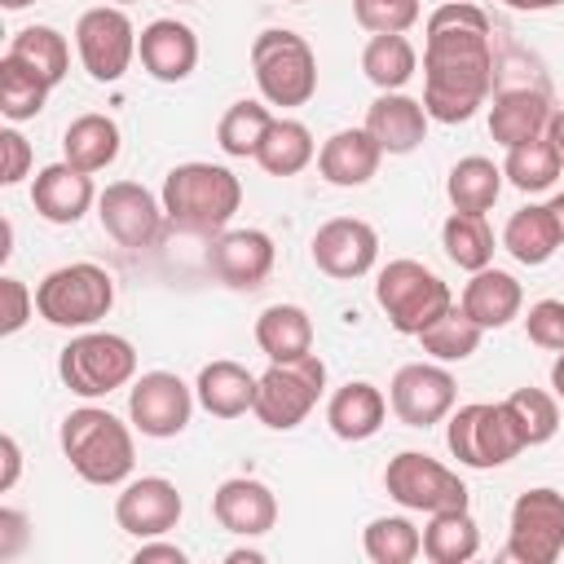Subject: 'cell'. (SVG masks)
Returning <instances> with one entry per match:
<instances>
[{
	"label": "cell",
	"instance_id": "35",
	"mask_svg": "<svg viewBox=\"0 0 564 564\" xmlns=\"http://www.w3.org/2000/svg\"><path fill=\"white\" fill-rule=\"evenodd\" d=\"M419 344H423V352L432 357V361H467L476 348H480V339H485V326H476L467 313H463V304H449L432 326H423L419 335H414Z\"/></svg>",
	"mask_w": 564,
	"mask_h": 564
},
{
	"label": "cell",
	"instance_id": "43",
	"mask_svg": "<svg viewBox=\"0 0 564 564\" xmlns=\"http://www.w3.org/2000/svg\"><path fill=\"white\" fill-rule=\"evenodd\" d=\"M352 18L370 35H405L419 22V0H352Z\"/></svg>",
	"mask_w": 564,
	"mask_h": 564
},
{
	"label": "cell",
	"instance_id": "27",
	"mask_svg": "<svg viewBox=\"0 0 564 564\" xmlns=\"http://www.w3.org/2000/svg\"><path fill=\"white\" fill-rule=\"evenodd\" d=\"M383 419H388V397L366 379H348L326 401V423L339 441H370L383 427Z\"/></svg>",
	"mask_w": 564,
	"mask_h": 564
},
{
	"label": "cell",
	"instance_id": "6",
	"mask_svg": "<svg viewBox=\"0 0 564 564\" xmlns=\"http://www.w3.org/2000/svg\"><path fill=\"white\" fill-rule=\"evenodd\" d=\"M375 300L388 317V326L397 335H419L423 326H432L449 304V286L441 282V273H432L423 260H388L375 278Z\"/></svg>",
	"mask_w": 564,
	"mask_h": 564
},
{
	"label": "cell",
	"instance_id": "10",
	"mask_svg": "<svg viewBox=\"0 0 564 564\" xmlns=\"http://www.w3.org/2000/svg\"><path fill=\"white\" fill-rule=\"evenodd\" d=\"M502 555L516 564H555L564 555V494L560 489L538 485L511 502Z\"/></svg>",
	"mask_w": 564,
	"mask_h": 564
},
{
	"label": "cell",
	"instance_id": "32",
	"mask_svg": "<svg viewBox=\"0 0 564 564\" xmlns=\"http://www.w3.org/2000/svg\"><path fill=\"white\" fill-rule=\"evenodd\" d=\"M502 167L485 154H467L449 167V181H445V194H449V207L454 212H467V216H485L498 194H502Z\"/></svg>",
	"mask_w": 564,
	"mask_h": 564
},
{
	"label": "cell",
	"instance_id": "9",
	"mask_svg": "<svg viewBox=\"0 0 564 564\" xmlns=\"http://www.w3.org/2000/svg\"><path fill=\"white\" fill-rule=\"evenodd\" d=\"M322 392H326V361L317 352L295 361H269V370L260 375L251 414L273 432H291L313 414Z\"/></svg>",
	"mask_w": 564,
	"mask_h": 564
},
{
	"label": "cell",
	"instance_id": "26",
	"mask_svg": "<svg viewBox=\"0 0 564 564\" xmlns=\"http://www.w3.org/2000/svg\"><path fill=\"white\" fill-rule=\"evenodd\" d=\"M256 388H260V375H251L242 361H229V357L207 361L194 379V397L212 419H238L256 410Z\"/></svg>",
	"mask_w": 564,
	"mask_h": 564
},
{
	"label": "cell",
	"instance_id": "14",
	"mask_svg": "<svg viewBox=\"0 0 564 564\" xmlns=\"http://www.w3.org/2000/svg\"><path fill=\"white\" fill-rule=\"evenodd\" d=\"M458 401V383L445 370V361H410L388 383V405L405 427H432L441 423Z\"/></svg>",
	"mask_w": 564,
	"mask_h": 564
},
{
	"label": "cell",
	"instance_id": "57",
	"mask_svg": "<svg viewBox=\"0 0 564 564\" xmlns=\"http://www.w3.org/2000/svg\"><path fill=\"white\" fill-rule=\"evenodd\" d=\"M286 4H304V0H286Z\"/></svg>",
	"mask_w": 564,
	"mask_h": 564
},
{
	"label": "cell",
	"instance_id": "18",
	"mask_svg": "<svg viewBox=\"0 0 564 564\" xmlns=\"http://www.w3.org/2000/svg\"><path fill=\"white\" fill-rule=\"evenodd\" d=\"M273 260L278 251L264 229H225L207 247V269L234 291H256L273 273Z\"/></svg>",
	"mask_w": 564,
	"mask_h": 564
},
{
	"label": "cell",
	"instance_id": "7",
	"mask_svg": "<svg viewBox=\"0 0 564 564\" xmlns=\"http://www.w3.org/2000/svg\"><path fill=\"white\" fill-rule=\"evenodd\" d=\"M57 375L84 401L110 397L115 388L132 383V375H137V348H132V339H123L115 330H79L62 348Z\"/></svg>",
	"mask_w": 564,
	"mask_h": 564
},
{
	"label": "cell",
	"instance_id": "30",
	"mask_svg": "<svg viewBox=\"0 0 564 564\" xmlns=\"http://www.w3.org/2000/svg\"><path fill=\"white\" fill-rule=\"evenodd\" d=\"M256 344L269 361H295L313 352V317L300 304H269L256 317Z\"/></svg>",
	"mask_w": 564,
	"mask_h": 564
},
{
	"label": "cell",
	"instance_id": "52",
	"mask_svg": "<svg viewBox=\"0 0 564 564\" xmlns=\"http://www.w3.org/2000/svg\"><path fill=\"white\" fill-rule=\"evenodd\" d=\"M225 560H229V564H242V560H247V564H260L264 555H260V551H251V546H238V551H229Z\"/></svg>",
	"mask_w": 564,
	"mask_h": 564
},
{
	"label": "cell",
	"instance_id": "55",
	"mask_svg": "<svg viewBox=\"0 0 564 564\" xmlns=\"http://www.w3.org/2000/svg\"><path fill=\"white\" fill-rule=\"evenodd\" d=\"M176 4H194V0H176Z\"/></svg>",
	"mask_w": 564,
	"mask_h": 564
},
{
	"label": "cell",
	"instance_id": "54",
	"mask_svg": "<svg viewBox=\"0 0 564 564\" xmlns=\"http://www.w3.org/2000/svg\"><path fill=\"white\" fill-rule=\"evenodd\" d=\"M9 13H18V9H26V4H35V0H0Z\"/></svg>",
	"mask_w": 564,
	"mask_h": 564
},
{
	"label": "cell",
	"instance_id": "34",
	"mask_svg": "<svg viewBox=\"0 0 564 564\" xmlns=\"http://www.w3.org/2000/svg\"><path fill=\"white\" fill-rule=\"evenodd\" d=\"M361 70L379 93H401L419 70V53L405 35H370L361 48Z\"/></svg>",
	"mask_w": 564,
	"mask_h": 564
},
{
	"label": "cell",
	"instance_id": "53",
	"mask_svg": "<svg viewBox=\"0 0 564 564\" xmlns=\"http://www.w3.org/2000/svg\"><path fill=\"white\" fill-rule=\"evenodd\" d=\"M546 207H551V216H555V229H560V242H564V189H560V194H555Z\"/></svg>",
	"mask_w": 564,
	"mask_h": 564
},
{
	"label": "cell",
	"instance_id": "49",
	"mask_svg": "<svg viewBox=\"0 0 564 564\" xmlns=\"http://www.w3.org/2000/svg\"><path fill=\"white\" fill-rule=\"evenodd\" d=\"M546 141L555 145V154H560V163H564V106L551 110V119H546Z\"/></svg>",
	"mask_w": 564,
	"mask_h": 564
},
{
	"label": "cell",
	"instance_id": "41",
	"mask_svg": "<svg viewBox=\"0 0 564 564\" xmlns=\"http://www.w3.org/2000/svg\"><path fill=\"white\" fill-rule=\"evenodd\" d=\"M361 551L375 564H410L423 555V529H414V520L405 516H379L366 524Z\"/></svg>",
	"mask_w": 564,
	"mask_h": 564
},
{
	"label": "cell",
	"instance_id": "16",
	"mask_svg": "<svg viewBox=\"0 0 564 564\" xmlns=\"http://www.w3.org/2000/svg\"><path fill=\"white\" fill-rule=\"evenodd\" d=\"M308 247H313V264L326 278H339V282H352V278L370 273L375 260H379V234L361 216H335V220H326L313 234Z\"/></svg>",
	"mask_w": 564,
	"mask_h": 564
},
{
	"label": "cell",
	"instance_id": "25",
	"mask_svg": "<svg viewBox=\"0 0 564 564\" xmlns=\"http://www.w3.org/2000/svg\"><path fill=\"white\" fill-rule=\"evenodd\" d=\"M458 304H463V313H467L476 326L498 330V326H507V322L520 317V308H524V286L516 282V273L485 264V269H476V273L467 278Z\"/></svg>",
	"mask_w": 564,
	"mask_h": 564
},
{
	"label": "cell",
	"instance_id": "36",
	"mask_svg": "<svg viewBox=\"0 0 564 564\" xmlns=\"http://www.w3.org/2000/svg\"><path fill=\"white\" fill-rule=\"evenodd\" d=\"M48 93H53V84H48L40 70H31L26 62H18V57H9V53L0 57V115H4L9 123L35 119V115L44 110Z\"/></svg>",
	"mask_w": 564,
	"mask_h": 564
},
{
	"label": "cell",
	"instance_id": "19",
	"mask_svg": "<svg viewBox=\"0 0 564 564\" xmlns=\"http://www.w3.org/2000/svg\"><path fill=\"white\" fill-rule=\"evenodd\" d=\"M212 516L220 529H229L238 538H264L278 524V498L256 476H229L212 494Z\"/></svg>",
	"mask_w": 564,
	"mask_h": 564
},
{
	"label": "cell",
	"instance_id": "23",
	"mask_svg": "<svg viewBox=\"0 0 564 564\" xmlns=\"http://www.w3.org/2000/svg\"><path fill=\"white\" fill-rule=\"evenodd\" d=\"M379 141L366 132V128H339L322 141L317 150V172L326 185H339V189H357L366 185L375 172H379Z\"/></svg>",
	"mask_w": 564,
	"mask_h": 564
},
{
	"label": "cell",
	"instance_id": "45",
	"mask_svg": "<svg viewBox=\"0 0 564 564\" xmlns=\"http://www.w3.org/2000/svg\"><path fill=\"white\" fill-rule=\"evenodd\" d=\"M0 295H4V322H0V335H18V330L31 322V313H35V295H31L26 282L13 278V273L0 278Z\"/></svg>",
	"mask_w": 564,
	"mask_h": 564
},
{
	"label": "cell",
	"instance_id": "42",
	"mask_svg": "<svg viewBox=\"0 0 564 564\" xmlns=\"http://www.w3.org/2000/svg\"><path fill=\"white\" fill-rule=\"evenodd\" d=\"M507 410L524 436V449L529 445H546L555 432H560V397L555 392H542V388H516L507 397Z\"/></svg>",
	"mask_w": 564,
	"mask_h": 564
},
{
	"label": "cell",
	"instance_id": "4",
	"mask_svg": "<svg viewBox=\"0 0 564 564\" xmlns=\"http://www.w3.org/2000/svg\"><path fill=\"white\" fill-rule=\"evenodd\" d=\"M115 308V278L93 260L62 264L35 286V313L62 330H93Z\"/></svg>",
	"mask_w": 564,
	"mask_h": 564
},
{
	"label": "cell",
	"instance_id": "8",
	"mask_svg": "<svg viewBox=\"0 0 564 564\" xmlns=\"http://www.w3.org/2000/svg\"><path fill=\"white\" fill-rule=\"evenodd\" d=\"M445 445L463 467L489 471L511 463L524 449V436L507 410V401H471L449 410V427H445Z\"/></svg>",
	"mask_w": 564,
	"mask_h": 564
},
{
	"label": "cell",
	"instance_id": "22",
	"mask_svg": "<svg viewBox=\"0 0 564 564\" xmlns=\"http://www.w3.org/2000/svg\"><path fill=\"white\" fill-rule=\"evenodd\" d=\"M383 154H414L427 141V110L423 101L405 97V93H379L366 106V123H361Z\"/></svg>",
	"mask_w": 564,
	"mask_h": 564
},
{
	"label": "cell",
	"instance_id": "28",
	"mask_svg": "<svg viewBox=\"0 0 564 564\" xmlns=\"http://www.w3.org/2000/svg\"><path fill=\"white\" fill-rule=\"evenodd\" d=\"M119 141H123L119 137V123L110 115L88 110V115H79V119L66 123V132H62V159L75 163L79 172H106L119 159Z\"/></svg>",
	"mask_w": 564,
	"mask_h": 564
},
{
	"label": "cell",
	"instance_id": "33",
	"mask_svg": "<svg viewBox=\"0 0 564 564\" xmlns=\"http://www.w3.org/2000/svg\"><path fill=\"white\" fill-rule=\"evenodd\" d=\"M317 159V145H313V132L300 123V119H273L260 150H256V163L269 172V176H295L304 172L308 163Z\"/></svg>",
	"mask_w": 564,
	"mask_h": 564
},
{
	"label": "cell",
	"instance_id": "56",
	"mask_svg": "<svg viewBox=\"0 0 564 564\" xmlns=\"http://www.w3.org/2000/svg\"><path fill=\"white\" fill-rule=\"evenodd\" d=\"M115 4H132V0H115Z\"/></svg>",
	"mask_w": 564,
	"mask_h": 564
},
{
	"label": "cell",
	"instance_id": "1",
	"mask_svg": "<svg viewBox=\"0 0 564 564\" xmlns=\"http://www.w3.org/2000/svg\"><path fill=\"white\" fill-rule=\"evenodd\" d=\"M494 88L489 13L445 0L423 26V110L436 123H467Z\"/></svg>",
	"mask_w": 564,
	"mask_h": 564
},
{
	"label": "cell",
	"instance_id": "11",
	"mask_svg": "<svg viewBox=\"0 0 564 564\" xmlns=\"http://www.w3.org/2000/svg\"><path fill=\"white\" fill-rule=\"evenodd\" d=\"M383 489L397 507L405 511H445V507H467V485L458 480V471H449L445 463H436L423 449H401L388 458L383 467Z\"/></svg>",
	"mask_w": 564,
	"mask_h": 564
},
{
	"label": "cell",
	"instance_id": "2",
	"mask_svg": "<svg viewBox=\"0 0 564 564\" xmlns=\"http://www.w3.org/2000/svg\"><path fill=\"white\" fill-rule=\"evenodd\" d=\"M163 212L167 225L194 238H216L229 229L234 212L242 207V181L220 163H176L163 176Z\"/></svg>",
	"mask_w": 564,
	"mask_h": 564
},
{
	"label": "cell",
	"instance_id": "31",
	"mask_svg": "<svg viewBox=\"0 0 564 564\" xmlns=\"http://www.w3.org/2000/svg\"><path fill=\"white\" fill-rule=\"evenodd\" d=\"M480 551V524L471 520L467 507H445L432 511L423 524V555L432 564H467Z\"/></svg>",
	"mask_w": 564,
	"mask_h": 564
},
{
	"label": "cell",
	"instance_id": "17",
	"mask_svg": "<svg viewBox=\"0 0 564 564\" xmlns=\"http://www.w3.org/2000/svg\"><path fill=\"white\" fill-rule=\"evenodd\" d=\"M181 511H185L181 489L167 476H137L115 498V520L132 538H163L167 529L181 524Z\"/></svg>",
	"mask_w": 564,
	"mask_h": 564
},
{
	"label": "cell",
	"instance_id": "15",
	"mask_svg": "<svg viewBox=\"0 0 564 564\" xmlns=\"http://www.w3.org/2000/svg\"><path fill=\"white\" fill-rule=\"evenodd\" d=\"M97 220L101 229L119 242V247H154L163 225H167V212H163V198H154L145 185L137 181H110L101 194H97Z\"/></svg>",
	"mask_w": 564,
	"mask_h": 564
},
{
	"label": "cell",
	"instance_id": "5",
	"mask_svg": "<svg viewBox=\"0 0 564 564\" xmlns=\"http://www.w3.org/2000/svg\"><path fill=\"white\" fill-rule=\"evenodd\" d=\"M251 75L260 88V101L269 106H304L317 93V57L308 48L304 35L286 31V26H269L256 35L251 44Z\"/></svg>",
	"mask_w": 564,
	"mask_h": 564
},
{
	"label": "cell",
	"instance_id": "40",
	"mask_svg": "<svg viewBox=\"0 0 564 564\" xmlns=\"http://www.w3.org/2000/svg\"><path fill=\"white\" fill-rule=\"evenodd\" d=\"M4 53L18 57V62H26L31 70H40L53 88L66 79V66H70V44H66V35L53 31V26H22V31L9 40Z\"/></svg>",
	"mask_w": 564,
	"mask_h": 564
},
{
	"label": "cell",
	"instance_id": "20",
	"mask_svg": "<svg viewBox=\"0 0 564 564\" xmlns=\"http://www.w3.org/2000/svg\"><path fill=\"white\" fill-rule=\"evenodd\" d=\"M137 57H141L150 79L181 84L198 66V35H194V26H185L176 18H154L137 35Z\"/></svg>",
	"mask_w": 564,
	"mask_h": 564
},
{
	"label": "cell",
	"instance_id": "21",
	"mask_svg": "<svg viewBox=\"0 0 564 564\" xmlns=\"http://www.w3.org/2000/svg\"><path fill=\"white\" fill-rule=\"evenodd\" d=\"M97 203V185L93 172H79L75 163H48L35 172L31 181V207L48 220V225H75L84 220V212Z\"/></svg>",
	"mask_w": 564,
	"mask_h": 564
},
{
	"label": "cell",
	"instance_id": "38",
	"mask_svg": "<svg viewBox=\"0 0 564 564\" xmlns=\"http://www.w3.org/2000/svg\"><path fill=\"white\" fill-rule=\"evenodd\" d=\"M560 172H564V163H560V154H555V145H551L546 137L520 141V145H511L507 159H502V176H507V185H516L520 194H542V189H551Z\"/></svg>",
	"mask_w": 564,
	"mask_h": 564
},
{
	"label": "cell",
	"instance_id": "29",
	"mask_svg": "<svg viewBox=\"0 0 564 564\" xmlns=\"http://www.w3.org/2000/svg\"><path fill=\"white\" fill-rule=\"evenodd\" d=\"M502 247L511 251V260L538 269L546 264L564 242H560V229H555V216L546 203H529L520 212H511V220L502 225Z\"/></svg>",
	"mask_w": 564,
	"mask_h": 564
},
{
	"label": "cell",
	"instance_id": "39",
	"mask_svg": "<svg viewBox=\"0 0 564 564\" xmlns=\"http://www.w3.org/2000/svg\"><path fill=\"white\" fill-rule=\"evenodd\" d=\"M441 247L449 256V264L476 273L485 264H494V229L485 225V216H467V212H449L441 225Z\"/></svg>",
	"mask_w": 564,
	"mask_h": 564
},
{
	"label": "cell",
	"instance_id": "44",
	"mask_svg": "<svg viewBox=\"0 0 564 564\" xmlns=\"http://www.w3.org/2000/svg\"><path fill=\"white\" fill-rule=\"evenodd\" d=\"M524 330H529V339L538 348L560 352L564 348V300H538V304H529Z\"/></svg>",
	"mask_w": 564,
	"mask_h": 564
},
{
	"label": "cell",
	"instance_id": "46",
	"mask_svg": "<svg viewBox=\"0 0 564 564\" xmlns=\"http://www.w3.org/2000/svg\"><path fill=\"white\" fill-rule=\"evenodd\" d=\"M0 145H4V172H0V185H18L26 172H31V145L18 128H4L0 132Z\"/></svg>",
	"mask_w": 564,
	"mask_h": 564
},
{
	"label": "cell",
	"instance_id": "51",
	"mask_svg": "<svg viewBox=\"0 0 564 564\" xmlns=\"http://www.w3.org/2000/svg\"><path fill=\"white\" fill-rule=\"evenodd\" d=\"M551 392L564 401V348L555 352V361H551Z\"/></svg>",
	"mask_w": 564,
	"mask_h": 564
},
{
	"label": "cell",
	"instance_id": "50",
	"mask_svg": "<svg viewBox=\"0 0 564 564\" xmlns=\"http://www.w3.org/2000/svg\"><path fill=\"white\" fill-rule=\"evenodd\" d=\"M502 4L516 13H546V9H560L564 0H502Z\"/></svg>",
	"mask_w": 564,
	"mask_h": 564
},
{
	"label": "cell",
	"instance_id": "13",
	"mask_svg": "<svg viewBox=\"0 0 564 564\" xmlns=\"http://www.w3.org/2000/svg\"><path fill=\"white\" fill-rule=\"evenodd\" d=\"M194 388L172 375V370H145L141 379H132V392H128V419L141 436H154V441H167V436H181L189 414H194Z\"/></svg>",
	"mask_w": 564,
	"mask_h": 564
},
{
	"label": "cell",
	"instance_id": "47",
	"mask_svg": "<svg viewBox=\"0 0 564 564\" xmlns=\"http://www.w3.org/2000/svg\"><path fill=\"white\" fill-rule=\"evenodd\" d=\"M137 564H154V560H167V564H185V551L176 546V542H159V538H141V546H137V555H132Z\"/></svg>",
	"mask_w": 564,
	"mask_h": 564
},
{
	"label": "cell",
	"instance_id": "3",
	"mask_svg": "<svg viewBox=\"0 0 564 564\" xmlns=\"http://www.w3.org/2000/svg\"><path fill=\"white\" fill-rule=\"evenodd\" d=\"M62 454L88 485H123L137 463V445L128 423H119L101 405H79L62 419Z\"/></svg>",
	"mask_w": 564,
	"mask_h": 564
},
{
	"label": "cell",
	"instance_id": "37",
	"mask_svg": "<svg viewBox=\"0 0 564 564\" xmlns=\"http://www.w3.org/2000/svg\"><path fill=\"white\" fill-rule=\"evenodd\" d=\"M269 123H273L269 101L242 97V101H234V106L220 115V123H216V145H220L229 159H256V150H260Z\"/></svg>",
	"mask_w": 564,
	"mask_h": 564
},
{
	"label": "cell",
	"instance_id": "24",
	"mask_svg": "<svg viewBox=\"0 0 564 564\" xmlns=\"http://www.w3.org/2000/svg\"><path fill=\"white\" fill-rule=\"evenodd\" d=\"M551 97L542 88H498L494 106H489V137L511 150L520 141L546 137V119H551Z\"/></svg>",
	"mask_w": 564,
	"mask_h": 564
},
{
	"label": "cell",
	"instance_id": "12",
	"mask_svg": "<svg viewBox=\"0 0 564 564\" xmlns=\"http://www.w3.org/2000/svg\"><path fill=\"white\" fill-rule=\"evenodd\" d=\"M75 48H79L84 70L97 84H119L137 57V26L123 13V4L84 9L75 22Z\"/></svg>",
	"mask_w": 564,
	"mask_h": 564
},
{
	"label": "cell",
	"instance_id": "48",
	"mask_svg": "<svg viewBox=\"0 0 564 564\" xmlns=\"http://www.w3.org/2000/svg\"><path fill=\"white\" fill-rule=\"evenodd\" d=\"M0 454H4V471H0V494H9L13 485H18V471H22V449H18V441L4 432L0 436Z\"/></svg>",
	"mask_w": 564,
	"mask_h": 564
}]
</instances>
